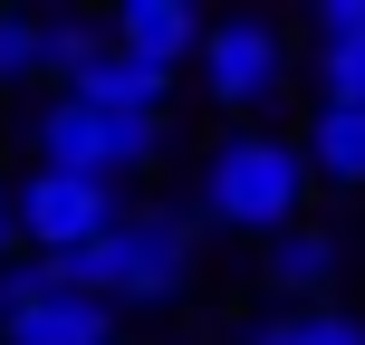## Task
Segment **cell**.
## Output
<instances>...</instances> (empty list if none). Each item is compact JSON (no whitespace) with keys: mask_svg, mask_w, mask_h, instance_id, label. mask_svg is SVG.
I'll use <instances>...</instances> for the list:
<instances>
[{"mask_svg":"<svg viewBox=\"0 0 365 345\" xmlns=\"http://www.w3.org/2000/svg\"><path fill=\"white\" fill-rule=\"evenodd\" d=\"M202 250H212V240L192 230L182 201H125L106 240H87V250H68V259H38V269H48L58 297H96V307H115V327H125V317H173L182 297H192Z\"/></svg>","mask_w":365,"mask_h":345,"instance_id":"cell-1","label":"cell"},{"mask_svg":"<svg viewBox=\"0 0 365 345\" xmlns=\"http://www.w3.org/2000/svg\"><path fill=\"white\" fill-rule=\"evenodd\" d=\"M202 240H269L289 221H308V164H298L289 125H221L192 164V192H182Z\"/></svg>","mask_w":365,"mask_h":345,"instance_id":"cell-2","label":"cell"},{"mask_svg":"<svg viewBox=\"0 0 365 345\" xmlns=\"http://www.w3.org/2000/svg\"><path fill=\"white\" fill-rule=\"evenodd\" d=\"M19 144H29V173H77V182H115L125 192L135 173L164 164L173 115H106V106H77V96L38 87L29 115H19Z\"/></svg>","mask_w":365,"mask_h":345,"instance_id":"cell-3","label":"cell"},{"mask_svg":"<svg viewBox=\"0 0 365 345\" xmlns=\"http://www.w3.org/2000/svg\"><path fill=\"white\" fill-rule=\"evenodd\" d=\"M182 77H192V96L221 125H269L298 96V38H289V19H269V10L202 19V48H192Z\"/></svg>","mask_w":365,"mask_h":345,"instance_id":"cell-4","label":"cell"},{"mask_svg":"<svg viewBox=\"0 0 365 345\" xmlns=\"http://www.w3.org/2000/svg\"><path fill=\"white\" fill-rule=\"evenodd\" d=\"M115 211H125L115 182H77V173H19L10 182V230H19L29 259H68L87 240H106Z\"/></svg>","mask_w":365,"mask_h":345,"instance_id":"cell-5","label":"cell"},{"mask_svg":"<svg viewBox=\"0 0 365 345\" xmlns=\"http://www.w3.org/2000/svg\"><path fill=\"white\" fill-rule=\"evenodd\" d=\"M346 269H356L346 230H336V221H317V211L259 240V288H269L279 307H317V297H346Z\"/></svg>","mask_w":365,"mask_h":345,"instance_id":"cell-6","label":"cell"},{"mask_svg":"<svg viewBox=\"0 0 365 345\" xmlns=\"http://www.w3.org/2000/svg\"><path fill=\"white\" fill-rule=\"evenodd\" d=\"M289 38L317 106H365V0H317Z\"/></svg>","mask_w":365,"mask_h":345,"instance_id":"cell-7","label":"cell"},{"mask_svg":"<svg viewBox=\"0 0 365 345\" xmlns=\"http://www.w3.org/2000/svg\"><path fill=\"white\" fill-rule=\"evenodd\" d=\"M202 19H212V10H192V0H115V10H106V48L135 58V68L182 77L192 48H202Z\"/></svg>","mask_w":365,"mask_h":345,"instance_id":"cell-8","label":"cell"},{"mask_svg":"<svg viewBox=\"0 0 365 345\" xmlns=\"http://www.w3.org/2000/svg\"><path fill=\"white\" fill-rule=\"evenodd\" d=\"M308 192H365V106H308V125H289Z\"/></svg>","mask_w":365,"mask_h":345,"instance_id":"cell-9","label":"cell"},{"mask_svg":"<svg viewBox=\"0 0 365 345\" xmlns=\"http://www.w3.org/2000/svg\"><path fill=\"white\" fill-rule=\"evenodd\" d=\"M58 96H77V106H106V115H173V96H182V77L164 68H135V58H87V68L68 77Z\"/></svg>","mask_w":365,"mask_h":345,"instance_id":"cell-10","label":"cell"},{"mask_svg":"<svg viewBox=\"0 0 365 345\" xmlns=\"http://www.w3.org/2000/svg\"><path fill=\"white\" fill-rule=\"evenodd\" d=\"M231 345H365V307H356V297H317V307H259Z\"/></svg>","mask_w":365,"mask_h":345,"instance_id":"cell-11","label":"cell"},{"mask_svg":"<svg viewBox=\"0 0 365 345\" xmlns=\"http://www.w3.org/2000/svg\"><path fill=\"white\" fill-rule=\"evenodd\" d=\"M115 307H96V297H38L29 317H10L0 345H115Z\"/></svg>","mask_w":365,"mask_h":345,"instance_id":"cell-12","label":"cell"},{"mask_svg":"<svg viewBox=\"0 0 365 345\" xmlns=\"http://www.w3.org/2000/svg\"><path fill=\"white\" fill-rule=\"evenodd\" d=\"M87 58H106V10H38V87H68Z\"/></svg>","mask_w":365,"mask_h":345,"instance_id":"cell-13","label":"cell"},{"mask_svg":"<svg viewBox=\"0 0 365 345\" xmlns=\"http://www.w3.org/2000/svg\"><path fill=\"white\" fill-rule=\"evenodd\" d=\"M0 96H38V10H0Z\"/></svg>","mask_w":365,"mask_h":345,"instance_id":"cell-14","label":"cell"},{"mask_svg":"<svg viewBox=\"0 0 365 345\" xmlns=\"http://www.w3.org/2000/svg\"><path fill=\"white\" fill-rule=\"evenodd\" d=\"M38 297H58V288H48V269H38L29 250H19V259H0V327H10V317H29Z\"/></svg>","mask_w":365,"mask_h":345,"instance_id":"cell-15","label":"cell"},{"mask_svg":"<svg viewBox=\"0 0 365 345\" xmlns=\"http://www.w3.org/2000/svg\"><path fill=\"white\" fill-rule=\"evenodd\" d=\"M0 259H19V230H10V173H0Z\"/></svg>","mask_w":365,"mask_h":345,"instance_id":"cell-16","label":"cell"},{"mask_svg":"<svg viewBox=\"0 0 365 345\" xmlns=\"http://www.w3.org/2000/svg\"><path fill=\"white\" fill-rule=\"evenodd\" d=\"M164 345H192V336H164Z\"/></svg>","mask_w":365,"mask_h":345,"instance_id":"cell-17","label":"cell"},{"mask_svg":"<svg viewBox=\"0 0 365 345\" xmlns=\"http://www.w3.org/2000/svg\"><path fill=\"white\" fill-rule=\"evenodd\" d=\"M115 345H125V336H115Z\"/></svg>","mask_w":365,"mask_h":345,"instance_id":"cell-18","label":"cell"}]
</instances>
